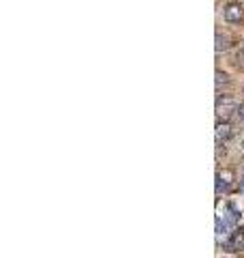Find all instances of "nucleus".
I'll use <instances>...</instances> for the list:
<instances>
[{"label": "nucleus", "mask_w": 244, "mask_h": 258, "mask_svg": "<svg viewBox=\"0 0 244 258\" xmlns=\"http://www.w3.org/2000/svg\"><path fill=\"white\" fill-rule=\"evenodd\" d=\"M238 101L235 99H231V97H225V99H221L218 97L216 99V116H218V120H227L231 114H238Z\"/></svg>", "instance_id": "f257e3e1"}, {"label": "nucleus", "mask_w": 244, "mask_h": 258, "mask_svg": "<svg viewBox=\"0 0 244 258\" xmlns=\"http://www.w3.org/2000/svg\"><path fill=\"white\" fill-rule=\"evenodd\" d=\"M231 235H233V224L223 220V217H216V243L227 245V241L231 239Z\"/></svg>", "instance_id": "f03ea898"}, {"label": "nucleus", "mask_w": 244, "mask_h": 258, "mask_svg": "<svg viewBox=\"0 0 244 258\" xmlns=\"http://www.w3.org/2000/svg\"><path fill=\"white\" fill-rule=\"evenodd\" d=\"M231 183H233V172H229V170H218L216 172V194H218V196L225 194V191H229Z\"/></svg>", "instance_id": "7ed1b4c3"}, {"label": "nucleus", "mask_w": 244, "mask_h": 258, "mask_svg": "<svg viewBox=\"0 0 244 258\" xmlns=\"http://www.w3.org/2000/svg\"><path fill=\"white\" fill-rule=\"evenodd\" d=\"M223 18H225L227 22H231V24L240 22V20L244 18V7H242L240 3H231V5H227V7H225V11H223Z\"/></svg>", "instance_id": "20e7f679"}, {"label": "nucleus", "mask_w": 244, "mask_h": 258, "mask_svg": "<svg viewBox=\"0 0 244 258\" xmlns=\"http://www.w3.org/2000/svg\"><path fill=\"white\" fill-rule=\"evenodd\" d=\"M229 136H231V125L227 123V120H218L216 129H214V140H216L218 147H221L225 140H229Z\"/></svg>", "instance_id": "39448f33"}, {"label": "nucleus", "mask_w": 244, "mask_h": 258, "mask_svg": "<svg viewBox=\"0 0 244 258\" xmlns=\"http://www.w3.org/2000/svg\"><path fill=\"white\" fill-rule=\"evenodd\" d=\"M227 247H229V252H240V249H244V228L233 232L231 239L227 241Z\"/></svg>", "instance_id": "423d86ee"}, {"label": "nucleus", "mask_w": 244, "mask_h": 258, "mask_svg": "<svg viewBox=\"0 0 244 258\" xmlns=\"http://www.w3.org/2000/svg\"><path fill=\"white\" fill-rule=\"evenodd\" d=\"M227 47H229V37H227V35H221V32H216V45H214L216 54L225 52Z\"/></svg>", "instance_id": "0eeeda50"}, {"label": "nucleus", "mask_w": 244, "mask_h": 258, "mask_svg": "<svg viewBox=\"0 0 244 258\" xmlns=\"http://www.w3.org/2000/svg\"><path fill=\"white\" fill-rule=\"evenodd\" d=\"M229 80H227V74H223V71H216V88L221 91V84H227Z\"/></svg>", "instance_id": "6e6552de"}, {"label": "nucleus", "mask_w": 244, "mask_h": 258, "mask_svg": "<svg viewBox=\"0 0 244 258\" xmlns=\"http://www.w3.org/2000/svg\"><path fill=\"white\" fill-rule=\"evenodd\" d=\"M240 191L244 194V176H242V179H240Z\"/></svg>", "instance_id": "1a4fd4ad"}]
</instances>
